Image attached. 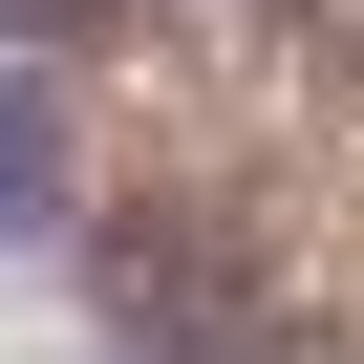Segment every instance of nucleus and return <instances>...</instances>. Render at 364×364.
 Returning <instances> with one entry per match:
<instances>
[{
  "label": "nucleus",
  "instance_id": "7ed1b4c3",
  "mask_svg": "<svg viewBox=\"0 0 364 364\" xmlns=\"http://www.w3.org/2000/svg\"><path fill=\"white\" fill-rule=\"evenodd\" d=\"M279 22H300V43H321V65H364V0H279Z\"/></svg>",
  "mask_w": 364,
  "mask_h": 364
},
{
  "label": "nucleus",
  "instance_id": "f257e3e1",
  "mask_svg": "<svg viewBox=\"0 0 364 364\" xmlns=\"http://www.w3.org/2000/svg\"><path fill=\"white\" fill-rule=\"evenodd\" d=\"M150 364H364L343 321H300V300H171L150 321Z\"/></svg>",
  "mask_w": 364,
  "mask_h": 364
},
{
  "label": "nucleus",
  "instance_id": "f03ea898",
  "mask_svg": "<svg viewBox=\"0 0 364 364\" xmlns=\"http://www.w3.org/2000/svg\"><path fill=\"white\" fill-rule=\"evenodd\" d=\"M65 215V171H43V86H0V236H43Z\"/></svg>",
  "mask_w": 364,
  "mask_h": 364
}]
</instances>
